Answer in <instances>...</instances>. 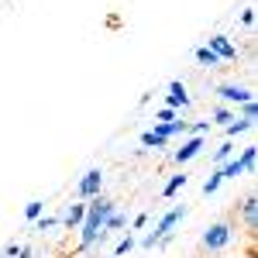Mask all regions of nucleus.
Wrapping results in <instances>:
<instances>
[{
  "label": "nucleus",
  "mask_w": 258,
  "mask_h": 258,
  "mask_svg": "<svg viewBox=\"0 0 258 258\" xmlns=\"http://www.w3.org/2000/svg\"><path fill=\"white\" fill-rule=\"evenodd\" d=\"M182 217H186V207H172V210H165L159 217V224H155V231L152 234H145L141 238V248H159L162 238H172V231H176V224H182Z\"/></svg>",
  "instance_id": "f257e3e1"
},
{
  "label": "nucleus",
  "mask_w": 258,
  "mask_h": 258,
  "mask_svg": "<svg viewBox=\"0 0 258 258\" xmlns=\"http://www.w3.org/2000/svg\"><path fill=\"white\" fill-rule=\"evenodd\" d=\"M241 220H244V227L255 234L258 231V200H255V193H248V197L241 200Z\"/></svg>",
  "instance_id": "1a4fd4ad"
},
{
  "label": "nucleus",
  "mask_w": 258,
  "mask_h": 258,
  "mask_svg": "<svg viewBox=\"0 0 258 258\" xmlns=\"http://www.w3.org/2000/svg\"><path fill=\"white\" fill-rule=\"evenodd\" d=\"M220 169V179H238L241 172H244V165H241V159H227L224 165H217Z\"/></svg>",
  "instance_id": "9d476101"
},
{
  "label": "nucleus",
  "mask_w": 258,
  "mask_h": 258,
  "mask_svg": "<svg viewBox=\"0 0 258 258\" xmlns=\"http://www.w3.org/2000/svg\"><path fill=\"white\" fill-rule=\"evenodd\" d=\"M227 159H234V141H224L217 152H214V162H217V165H224Z\"/></svg>",
  "instance_id": "a211bd4d"
},
{
  "label": "nucleus",
  "mask_w": 258,
  "mask_h": 258,
  "mask_svg": "<svg viewBox=\"0 0 258 258\" xmlns=\"http://www.w3.org/2000/svg\"><path fill=\"white\" fill-rule=\"evenodd\" d=\"M234 117H238V114H234L231 107H217V110H214V120H210V124H224V127H227V124H231Z\"/></svg>",
  "instance_id": "6ab92c4d"
},
{
  "label": "nucleus",
  "mask_w": 258,
  "mask_h": 258,
  "mask_svg": "<svg viewBox=\"0 0 258 258\" xmlns=\"http://www.w3.org/2000/svg\"><path fill=\"white\" fill-rule=\"evenodd\" d=\"M207 48H210V52H214L220 62H234V59H238V48L224 38V35H214V38L207 41Z\"/></svg>",
  "instance_id": "0eeeda50"
},
{
  "label": "nucleus",
  "mask_w": 258,
  "mask_h": 258,
  "mask_svg": "<svg viewBox=\"0 0 258 258\" xmlns=\"http://www.w3.org/2000/svg\"><path fill=\"white\" fill-rule=\"evenodd\" d=\"M52 227H59V217H38L35 220V231H41V234L52 231Z\"/></svg>",
  "instance_id": "b1692460"
},
{
  "label": "nucleus",
  "mask_w": 258,
  "mask_h": 258,
  "mask_svg": "<svg viewBox=\"0 0 258 258\" xmlns=\"http://www.w3.org/2000/svg\"><path fill=\"white\" fill-rule=\"evenodd\" d=\"M169 120H176V110H169V107H162L159 114H155V124H169Z\"/></svg>",
  "instance_id": "393cba45"
},
{
  "label": "nucleus",
  "mask_w": 258,
  "mask_h": 258,
  "mask_svg": "<svg viewBox=\"0 0 258 258\" xmlns=\"http://www.w3.org/2000/svg\"><path fill=\"white\" fill-rule=\"evenodd\" d=\"M83 217H86V200H80V203H69V207L62 210L59 224H62V227H66V231H80Z\"/></svg>",
  "instance_id": "423d86ee"
},
{
  "label": "nucleus",
  "mask_w": 258,
  "mask_h": 258,
  "mask_svg": "<svg viewBox=\"0 0 258 258\" xmlns=\"http://www.w3.org/2000/svg\"><path fill=\"white\" fill-rule=\"evenodd\" d=\"M135 244H138V241H135V238H131V234H127V238H120L117 241V244H114V255H127V251H131V248H135Z\"/></svg>",
  "instance_id": "5701e85b"
},
{
  "label": "nucleus",
  "mask_w": 258,
  "mask_h": 258,
  "mask_svg": "<svg viewBox=\"0 0 258 258\" xmlns=\"http://www.w3.org/2000/svg\"><path fill=\"white\" fill-rule=\"evenodd\" d=\"M217 97L224 100V103H248V100H255V93L248 90V86H238V83H220L217 86Z\"/></svg>",
  "instance_id": "20e7f679"
},
{
  "label": "nucleus",
  "mask_w": 258,
  "mask_h": 258,
  "mask_svg": "<svg viewBox=\"0 0 258 258\" xmlns=\"http://www.w3.org/2000/svg\"><path fill=\"white\" fill-rule=\"evenodd\" d=\"M255 155H258V145H248V148H241V165H244V172H251L255 169Z\"/></svg>",
  "instance_id": "2eb2a0df"
},
{
  "label": "nucleus",
  "mask_w": 258,
  "mask_h": 258,
  "mask_svg": "<svg viewBox=\"0 0 258 258\" xmlns=\"http://www.w3.org/2000/svg\"><path fill=\"white\" fill-rule=\"evenodd\" d=\"M186 182H189V176H186V172H179V176H172L169 182H165V189H162V197H176V193L182 189V186H186Z\"/></svg>",
  "instance_id": "9b49d317"
},
{
  "label": "nucleus",
  "mask_w": 258,
  "mask_h": 258,
  "mask_svg": "<svg viewBox=\"0 0 258 258\" xmlns=\"http://www.w3.org/2000/svg\"><path fill=\"white\" fill-rule=\"evenodd\" d=\"M231 238H234V224L231 220H217V224H210L203 231L200 244H203V251H224L231 244Z\"/></svg>",
  "instance_id": "f03ea898"
},
{
  "label": "nucleus",
  "mask_w": 258,
  "mask_h": 258,
  "mask_svg": "<svg viewBox=\"0 0 258 258\" xmlns=\"http://www.w3.org/2000/svg\"><path fill=\"white\" fill-rule=\"evenodd\" d=\"M124 224H127V217H124V214H117V210H114V214H110V217H107V224H103V231H117V227H124Z\"/></svg>",
  "instance_id": "4be33fe9"
},
{
  "label": "nucleus",
  "mask_w": 258,
  "mask_h": 258,
  "mask_svg": "<svg viewBox=\"0 0 258 258\" xmlns=\"http://www.w3.org/2000/svg\"><path fill=\"white\" fill-rule=\"evenodd\" d=\"M165 107L169 110H186L189 107V93H186V86L182 83H169V93H165Z\"/></svg>",
  "instance_id": "6e6552de"
},
{
  "label": "nucleus",
  "mask_w": 258,
  "mask_h": 258,
  "mask_svg": "<svg viewBox=\"0 0 258 258\" xmlns=\"http://www.w3.org/2000/svg\"><path fill=\"white\" fill-rule=\"evenodd\" d=\"M251 127H255L251 120H241V117H234L231 124H227V141H231V138H238V135H244V131H251Z\"/></svg>",
  "instance_id": "f8f14e48"
},
{
  "label": "nucleus",
  "mask_w": 258,
  "mask_h": 258,
  "mask_svg": "<svg viewBox=\"0 0 258 258\" xmlns=\"http://www.w3.org/2000/svg\"><path fill=\"white\" fill-rule=\"evenodd\" d=\"M41 214H45V203H41V200H28V203H24V217L31 220V224H35Z\"/></svg>",
  "instance_id": "dca6fc26"
},
{
  "label": "nucleus",
  "mask_w": 258,
  "mask_h": 258,
  "mask_svg": "<svg viewBox=\"0 0 258 258\" xmlns=\"http://www.w3.org/2000/svg\"><path fill=\"white\" fill-rule=\"evenodd\" d=\"M241 120H251V124L258 120V103H255V100H248V103H241Z\"/></svg>",
  "instance_id": "412c9836"
},
{
  "label": "nucleus",
  "mask_w": 258,
  "mask_h": 258,
  "mask_svg": "<svg viewBox=\"0 0 258 258\" xmlns=\"http://www.w3.org/2000/svg\"><path fill=\"white\" fill-rule=\"evenodd\" d=\"M76 193H80V200H93L103 193V169H86L80 179V186H76Z\"/></svg>",
  "instance_id": "7ed1b4c3"
},
{
  "label": "nucleus",
  "mask_w": 258,
  "mask_h": 258,
  "mask_svg": "<svg viewBox=\"0 0 258 258\" xmlns=\"http://www.w3.org/2000/svg\"><path fill=\"white\" fill-rule=\"evenodd\" d=\"M4 255L7 258H31V244H7Z\"/></svg>",
  "instance_id": "aec40b11"
},
{
  "label": "nucleus",
  "mask_w": 258,
  "mask_h": 258,
  "mask_svg": "<svg viewBox=\"0 0 258 258\" xmlns=\"http://www.w3.org/2000/svg\"><path fill=\"white\" fill-rule=\"evenodd\" d=\"M141 145L159 152V148H165V145H169V138H162V135H155V131H145V135H141Z\"/></svg>",
  "instance_id": "ddd939ff"
},
{
  "label": "nucleus",
  "mask_w": 258,
  "mask_h": 258,
  "mask_svg": "<svg viewBox=\"0 0 258 258\" xmlns=\"http://www.w3.org/2000/svg\"><path fill=\"white\" fill-rule=\"evenodd\" d=\"M220 182H224V179H220V169H214V172L207 176V182H203V197H214L220 189Z\"/></svg>",
  "instance_id": "f3484780"
},
{
  "label": "nucleus",
  "mask_w": 258,
  "mask_h": 258,
  "mask_svg": "<svg viewBox=\"0 0 258 258\" xmlns=\"http://www.w3.org/2000/svg\"><path fill=\"white\" fill-rule=\"evenodd\" d=\"M203 145H207V141H203V135H193L189 141H182V148H176V152H172V162H179V165L193 162L200 152H203Z\"/></svg>",
  "instance_id": "39448f33"
},
{
  "label": "nucleus",
  "mask_w": 258,
  "mask_h": 258,
  "mask_svg": "<svg viewBox=\"0 0 258 258\" xmlns=\"http://www.w3.org/2000/svg\"><path fill=\"white\" fill-rule=\"evenodd\" d=\"M197 62H200V66H210V69H217V66H220V59L207 48V45H200V48H197Z\"/></svg>",
  "instance_id": "4468645a"
}]
</instances>
